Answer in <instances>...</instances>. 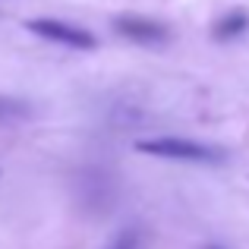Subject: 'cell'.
Masks as SVG:
<instances>
[{"instance_id": "obj_3", "label": "cell", "mask_w": 249, "mask_h": 249, "mask_svg": "<svg viewBox=\"0 0 249 249\" xmlns=\"http://www.w3.org/2000/svg\"><path fill=\"white\" fill-rule=\"evenodd\" d=\"M117 32L126 38H133V41H142V44H152V41H164L167 38V29L158 22H152V19H142V16H123L117 19Z\"/></svg>"}, {"instance_id": "obj_2", "label": "cell", "mask_w": 249, "mask_h": 249, "mask_svg": "<svg viewBox=\"0 0 249 249\" xmlns=\"http://www.w3.org/2000/svg\"><path fill=\"white\" fill-rule=\"evenodd\" d=\"M25 29L35 32L38 38H48V41L67 44V48H76V51L98 48V38L91 32L79 29V25H70V22H60V19H32V22H25Z\"/></svg>"}, {"instance_id": "obj_4", "label": "cell", "mask_w": 249, "mask_h": 249, "mask_svg": "<svg viewBox=\"0 0 249 249\" xmlns=\"http://www.w3.org/2000/svg\"><path fill=\"white\" fill-rule=\"evenodd\" d=\"M243 29H249V16H246V13H240V10L227 13V16L214 25V38H218V41H221V38H233V35H240Z\"/></svg>"}, {"instance_id": "obj_1", "label": "cell", "mask_w": 249, "mask_h": 249, "mask_svg": "<svg viewBox=\"0 0 249 249\" xmlns=\"http://www.w3.org/2000/svg\"><path fill=\"white\" fill-rule=\"evenodd\" d=\"M136 152L142 155H155V158H167V161H221L218 148L199 145L189 139H174V136H161V139H139Z\"/></svg>"}, {"instance_id": "obj_5", "label": "cell", "mask_w": 249, "mask_h": 249, "mask_svg": "<svg viewBox=\"0 0 249 249\" xmlns=\"http://www.w3.org/2000/svg\"><path fill=\"white\" fill-rule=\"evenodd\" d=\"M107 249H139V233H136V231H123Z\"/></svg>"}]
</instances>
